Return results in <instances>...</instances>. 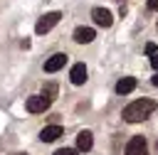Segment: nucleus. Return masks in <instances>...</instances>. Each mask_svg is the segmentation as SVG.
Segmentation results:
<instances>
[{
	"mask_svg": "<svg viewBox=\"0 0 158 155\" xmlns=\"http://www.w3.org/2000/svg\"><path fill=\"white\" fill-rule=\"evenodd\" d=\"M59 20H62V12H59V10H52V12H47V15H42V17L37 20L35 32H37V34H44V32H49Z\"/></svg>",
	"mask_w": 158,
	"mask_h": 155,
	"instance_id": "f03ea898",
	"label": "nucleus"
},
{
	"mask_svg": "<svg viewBox=\"0 0 158 155\" xmlns=\"http://www.w3.org/2000/svg\"><path fill=\"white\" fill-rule=\"evenodd\" d=\"M91 145H94L91 130H81V133L77 135V150H79V153H89V150H91Z\"/></svg>",
	"mask_w": 158,
	"mask_h": 155,
	"instance_id": "9d476101",
	"label": "nucleus"
},
{
	"mask_svg": "<svg viewBox=\"0 0 158 155\" xmlns=\"http://www.w3.org/2000/svg\"><path fill=\"white\" fill-rule=\"evenodd\" d=\"M54 155H79V150H74V148H59Z\"/></svg>",
	"mask_w": 158,
	"mask_h": 155,
	"instance_id": "ddd939ff",
	"label": "nucleus"
},
{
	"mask_svg": "<svg viewBox=\"0 0 158 155\" xmlns=\"http://www.w3.org/2000/svg\"><path fill=\"white\" fill-rule=\"evenodd\" d=\"M64 64H67V54H64V52H57V54H52V57L44 62V71H47V74H54V71H59Z\"/></svg>",
	"mask_w": 158,
	"mask_h": 155,
	"instance_id": "423d86ee",
	"label": "nucleus"
},
{
	"mask_svg": "<svg viewBox=\"0 0 158 155\" xmlns=\"http://www.w3.org/2000/svg\"><path fill=\"white\" fill-rule=\"evenodd\" d=\"M146 54H158V52H156V44H153V42H148V44H146Z\"/></svg>",
	"mask_w": 158,
	"mask_h": 155,
	"instance_id": "4468645a",
	"label": "nucleus"
},
{
	"mask_svg": "<svg viewBox=\"0 0 158 155\" xmlns=\"http://www.w3.org/2000/svg\"><path fill=\"white\" fill-rule=\"evenodd\" d=\"M49 103H52V101H49L47 96L40 93V96H30L27 103H25V108H27L30 113H44V111L49 108Z\"/></svg>",
	"mask_w": 158,
	"mask_h": 155,
	"instance_id": "7ed1b4c3",
	"label": "nucleus"
},
{
	"mask_svg": "<svg viewBox=\"0 0 158 155\" xmlns=\"http://www.w3.org/2000/svg\"><path fill=\"white\" fill-rule=\"evenodd\" d=\"M151 84H153V86H158V74H156V76L151 79Z\"/></svg>",
	"mask_w": 158,
	"mask_h": 155,
	"instance_id": "f3484780",
	"label": "nucleus"
},
{
	"mask_svg": "<svg viewBox=\"0 0 158 155\" xmlns=\"http://www.w3.org/2000/svg\"><path fill=\"white\" fill-rule=\"evenodd\" d=\"M91 20H94L99 27H111V25H114V17H111V12H109L106 7H94V10H91Z\"/></svg>",
	"mask_w": 158,
	"mask_h": 155,
	"instance_id": "39448f33",
	"label": "nucleus"
},
{
	"mask_svg": "<svg viewBox=\"0 0 158 155\" xmlns=\"http://www.w3.org/2000/svg\"><path fill=\"white\" fill-rule=\"evenodd\" d=\"M153 111H156V101H153V98H136L133 103H128V106L123 108V121H126V123H141V121H146Z\"/></svg>",
	"mask_w": 158,
	"mask_h": 155,
	"instance_id": "f257e3e1",
	"label": "nucleus"
},
{
	"mask_svg": "<svg viewBox=\"0 0 158 155\" xmlns=\"http://www.w3.org/2000/svg\"><path fill=\"white\" fill-rule=\"evenodd\" d=\"M133 89H136V79H133V76H123V79L116 81V93H118V96H126V93H131Z\"/></svg>",
	"mask_w": 158,
	"mask_h": 155,
	"instance_id": "9b49d317",
	"label": "nucleus"
},
{
	"mask_svg": "<svg viewBox=\"0 0 158 155\" xmlns=\"http://www.w3.org/2000/svg\"><path fill=\"white\" fill-rule=\"evenodd\" d=\"M148 10H158V0H148Z\"/></svg>",
	"mask_w": 158,
	"mask_h": 155,
	"instance_id": "dca6fc26",
	"label": "nucleus"
},
{
	"mask_svg": "<svg viewBox=\"0 0 158 155\" xmlns=\"http://www.w3.org/2000/svg\"><path fill=\"white\" fill-rule=\"evenodd\" d=\"M156 148H158V143H156Z\"/></svg>",
	"mask_w": 158,
	"mask_h": 155,
	"instance_id": "a211bd4d",
	"label": "nucleus"
},
{
	"mask_svg": "<svg viewBox=\"0 0 158 155\" xmlns=\"http://www.w3.org/2000/svg\"><path fill=\"white\" fill-rule=\"evenodd\" d=\"M59 135H64V128H62V125H47V128L40 130V140H42V143H52V140H57Z\"/></svg>",
	"mask_w": 158,
	"mask_h": 155,
	"instance_id": "0eeeda50",
	"label": "nucleus"
},
{
	"mask_svg": "<svg viewBox=\"0 0 158 155\" xmlns=\"http://www.w3.org/2000/svg\"><path fill=\"white\" fill-rule=\"evenodd\" d=\"M94 37H96V32L91 27H77L74 30V42L77 44H89V42H94Z\"/></svg>",
	"mask_w": 158,
	"mask_h": 155,
	"instance_id": "6e6552de",
	"label": "nucleus"
},
{
	"mask_svg": "<svg viewBox=\"0 0 158 155\" xmlns=\"http://www.w3.org/2000/svg\"><path fill=\"white\" fill-rule=\"evenodd\" d=\"M156 27H158V25H156Z\"/></svg>",
	"mask_w": 158,
	"mask_h": 155,
	"instance_id": "6ab92c4d",
	"label": "nucleus"
},
{
	"mask_svg": "<svg viewBox=\"0 0 158 155\" xmlns=\"http://www.w3.org/2000/svg\"><path fill=\"white\" fill-rule=\"evenodd\" d=\"M69 81H72L74 86H81V84L86 81V66H84L81 62L72 66V71H69Z\"/></svg>",
	"mask_w": 158,
	"mask_h": 155,
	"instance_id": "1a4fd4ad",
	"label": "nucleus"
},
{
	"mask_svg": "<svg viewBox=\"0 0 158 155\" xmlns=\"http://www.w3.org/2000/svg\"><path fill=\"white\" fill-rule=\"evenodd\" d=\"M126 155H148L146 150V138L143 135H133L126 145Z\"/></svg>",
	"mask_w": 158,
	"mask_h": 155,
	"instance_id": "20e7f679",
	"label": "nucleus"
},
{
	"mask_svg": "<svg viewBox=\"0 0 158 155\" xmlns=\"http://www.w3.org/2000/svg\"><path fill=\"white\" fill-rule=\"evenodd\" d=\"M151 66L158 71V54H153V57H151Z\"/></svg>",
	"mask_w": 158,
	"mask_h": 155,
	"instance_id": "2eb2a0df",
	"label": "nucleus"
},
{
	"mask_svg": "<svg viewBox=\"0 0 158 155\" xmlns=\"http://www.w3.org/2000/svg\"><path fill=\"white\" fill-rule=\"evenodd\" d=\"M57 91H59V89H57V84H52V81H49V84H44L42 96H47L49 101H54V98H57Z\"/></svg>",
	"mask_w": 158,
	"mask_h": 155,
	"instance_id": "f8f14e48",
	"label": "nucleus"
}]
</instances>
